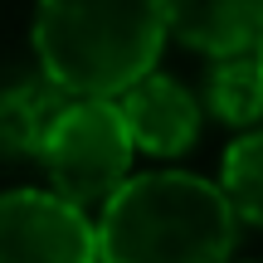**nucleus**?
<instances>
[{
  "instance_id": "1",
  "label": "nucleus",
  "mask_w": 263,
  "mask_h": 263,
  "mask_svg": "<svg viewBox=\"0 0 263 263\" xmlns=\"http://www.w3.org/2000/svg\"><path fill=\"white\" fill-rule=\"evenodd\" d=\"M234 229L224 185L190 171H146L98 205V254L112 263H215L234 249Z\"/></svg>"
},
{
  "instance_id": "2",
  "label": "nucleus",
  "mask_w": 263,
  "mask_h": 263,
  "mask_svg": "<svg viewBox=\"0 0 263 263\" xmlns=\"http://www.w3.org/2000/svg\"><path fill=\"white\" fill-rule=\"evenodd\" d=\"M161 0H39L34 59L73 98H117L166 49Z\"/></svg>"
},
{
  "instance_id": "3",
  "label": "nucleus",
  "mask_w": 263,
  "mask_h": 263,
  "mask_svg": "<svg viewBox=\"0 0 263 263\" xmlns=\"http://www.w3.org/2000/svg\"><path fill=\"white\" fill-rule=\"evenodd\" d=\"M49 171V185L64 190L78 205H103L117 185L132 176L137 141L127 132V117L117 98H64L54 122L44 127V141L34 151Z\"/></svg>"
},
{
  "instance_id": "4",
  "label": "nucleus",
  "mask_w": 263,
  "mask_h": 263,
  "mask_svg": "<svg viewBox=\"0 0 263 263\" xmlns=\"http://www.w3.org/2000/svg\"><path fill=\"white\" fill-rule=\"evenodd\" d=\"M98 219L64 190L0 195V263H93Z\"/></svg>"
},
{
  "instance_id": "5",
  "label": "nucleus",
  "mask_w": 263,
  "mask_h": 263,
  "mask_svg": "<svg viewBox=\"0 0 263 263\" xmlns=\"http://www.w3.org/2000/svg\"><path fill=\"white\" fill-rule=\"evenodd\" d=\"M117 107L127 117V132L137 141V151H151V156H180L200 137L195 93L185 83H176L171 73H156V68H146L137 83H127L117 93Z\"/></svg>"
},
{
  "instance_id": "6",
  "label": "nucleus",
  "mask_w": 263,
  "mask_h": 263,
  "mask_svg": "<svg viewBox=\"0 0 263 263\" xmlns=\"http://www.w3.org/2000/svg\"><path fill=\"white\" fill-rule=\"evenodd\" d=\"M161 10L171 34L210 59L258 49L263 39V0H161Z\"/></svg>"
},
{
  "instance_id": "7",
  "label": "nucleus",
  "mask_w": 263,
  "mask_h": 263,
  "mask_svg": "<svg viewBox=\"0 0 263 263\" xmlns=\"http://www.w3.org/2000/svg\"><path fill=\"white\" fill-rule=\"evenodd\" d=\"M205 103L219 122L229 127H249L263 117V68L258 54L244 49V54H219L215 68H210V83H205Z\"/></svg>"
},
{
  "instance_id": "8",
  "label": "nucleus",
  "mask_w": 263,
  "mask_h": 263,
  "mask_svg": "<svg viewBox=\"0 0 263 263\" xmlns=\"http://www.w3.org/2000/svg\"><path fill=\"white\" fill-rule=\"evenodd\" d=\"M64 88H15L0 98V151H39L44 127L54 122V112L64 107Z\"/></svg>"
},
{
  "instance_id": "9",
  "label": "nucleus",
  "mask_w": 263,
  "mask_h": 263,
  "mask_svg": "<svg viewBox=\"0 0 263 263\" xmlns=\"http://www.w3.org/2000/svg\"><path fill=\"white\" fill-rule=\"evenodd\" d=\"M219 185H224L229 205L244 224L263 229V132H249L234 146L224 151V166H219Z\"/></svg>"
},
{
  "instance_id": "10",
  "label": "nucleus",
  "mask_w": 263,
  "mask_h": 263,
  "mask_svg": "<svg viewBox=\"0 0 263 263\" xmlns=\"http://www.w3.org/2000/svg\"><path fill=\"white\" fill-rule=\"evenodd\" d=\"M254 54H258V68H263V39H258V49H254Z\"/></svg>"
}]
</instances>
